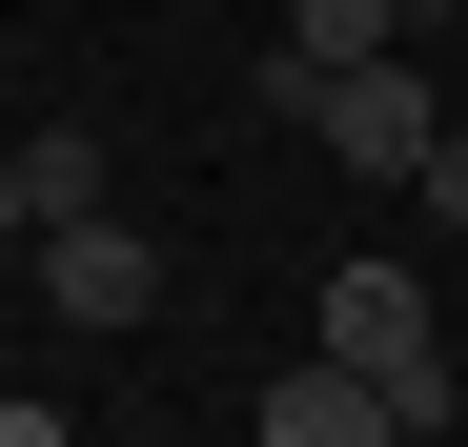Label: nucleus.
I'll return each instance as SVG.
<instances>
[{
  "label": "nucleus",
  "instance_id": "6",
  "mask_svg": "<svg viewBox=\"0 0 468 447\" xmlns=\"http://www.w3.org/2000/svg\"><path fill=\"white\" fill-rule=\"evenodd\" d=\"M285 41H305V61H367V41H387V0H285Z\"/></svg>",
  "mask_w": 468,
  "mask_h": 447
},
{
  "label": "nucleus",
  "instance_id": "1",
  "mask_svg": "<svg viewBox=\"0 0 468 447\" xmlns=\"http://www.w3.org/2000/svg\"><path fill=\"white\" fill-rule=\"evenodd\" d=\"M326 346L387 387V447H428V427L468 407V366H448V306H428V285L387 265V244H346V265H326Z\"/></svg>",
  "mask_w": 468,
  "mask_h": 447
},
{
  "label": "nucleus",
  "instance_id": "9",
  "mask_svg": "<svg viewBox=\"0 0 468 447\" xmlns=\"http://www.w3.org/2000/svg\"><path fill=\"white\" fill-rule=\"evenodd\" d=\"M428 21H468V0H387V41H428Z\"/></svg>",
  "mask_w": 468,
  "mask_h": 447
},
{
  "label": "nucleus",
  "instance_id": "8",
  "mask_svg": "<svg viewBox=\"0 0 468 447\" xmlns=\"http://www.w3.org/2000/svg\"><path fill=\"white\" fill-rule=\"evenodd\" d=\"M21 224H41V203H21V142H0V244H21Z\"/></svg>",
  "mask_w": 468,
  "mask_h": 447
},
{
  "label": "nucleus",
  "instance_id": "10",
  "mask_svg": "<svg viewBox=\"0 0 468 447\" xmlns=\"http://www.w3.org/2000/svg\"><path fill=\"white\" fill-rule=\"evenodd\" d=\"M448 366H468V285H448Z\"/></svg>",
  "mask_w": 468,
  "mask_h": 447
},
{
  "label": "nucleus",
  "instance_id": "7",
  "mask_svg": "<svg viewBox=\"0 0 468 447\" xmlns=\"http://www.w3.org/2000/svg\"><path fill=\"white\" fill-rule=\"evenodd\" d=\"M408 203H428V224H468V122H428V163H408Z\"/></svg>",
  "mask_w": 468,
  "mask_h": 447
},
{
  "label": "nucleus",
  "instance_id": "5",
  "mask_svg": "<svg viewBox=\"0 0 468 447\" xmlns=\"http://www.w3.org/2000/svg\"><path fill=\"white\" fill-rule=\"evenodd\" d=\"M102 183H122V163H102V122H21V203H41V224H61V203H102Z\"/></svg>",
  "mask_w": 468,
  "mask_h": 447
},
{
  "label": "nucleus",
  "instance_id": "3",
  "mask_svg": "<svg viewBox=\"0 0 468 447\" xmlns=\"http://www.w3.org/2000/svg\"><path fill=\"white\" fill-rule=\"evenodd\" d=\"M428 122H448V102H428V61H387V41L305 82V142H326L346 183H408V163H428Z\"/></svg>",
  "mask_w": 468,
  "mask_h": 447
},
{
  "label": "nucleus",
  "instance_id": "4",
  "mask_svg": "<svg viewBox=\"0 0 468 447\" xmlns=\"http://www.w3.org/2000/svg\"><path fill=\"white\" fill-rule=\"evenodd\" d=\"M245 427H265V447H387V387H367L346 346H305V366L245 387Z\"/></svg>",
  "mask_w": 468,
  "mask_h": 447
},
{
  "label": "nucleus",
  "instance_id": "2",
  "mask_svg": "<svg viewBox=\"0 0 468 447\" xmlns=\"http://www.w3.org/2000/svg\"><path fill=\"white\" fill-rule=\"evenodd\" d=\"M41 244V306L82 326V346H122V326H164V244H143L122 203H61V224H21Z\"/></svg>",
  "mask_w": 468,
  "mask_h": 447
}]
</instances>
